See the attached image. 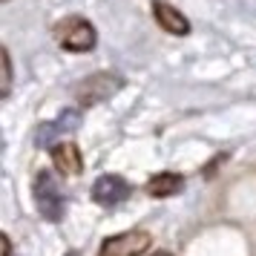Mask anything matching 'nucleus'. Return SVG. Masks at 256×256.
<instances>
[{"instance_id": "7ed1b4c3", "label": "nucleus", "mask_w": 256, "mask_h": 256, "mask_svg": "<svg viewBox=\"0 0 256 256\" xmlns=\"http://www.w3.org/2000/svg\"><path fill=\"white\" fill-rule=\"evenodd\" d=\"M152 236L141 228H132V230L116 233V236H106L101 248H98V256H144L150 250Z\"/></svg>"}, {"instance_id": "6e6552de", "label": "nucleus", "mask_w": 256, "mask_h": 256, "mask_svg": "<svg viewBox=\"0 0 256 256\" xmlns=\"http://www.w3.org/2000/svg\"><path fill=\"white\" fill-rule=\"evenodd\" d=\"M147 193H150L152 198H170V196H176V193H182L184 190V176L182 173H156L147 182V187H144Z\"/></svg>"}, {"instance_id": "423d86ee", "label": "nucleus", "mask_w": 256, "mask_h": 256, "mask_svg": "<svg viewBox=\"0 0 256 256\" xmlns=\"http://www.w3.org/2000/svg\"><path fill=\"white\" fill-rule=\"evenodd\" d=\"M49 156H52V164L60 176H81L84 173V158L81 150L75 141H58L49 147Z\"/></svg>"}, {"instance_id": "0eeeda50", "label": "nucleus", "mask_w": 256, "mask_h": 256, "mask_svg": "<svg viewBox=\"0 0 256 256\" xmlns=\"http://www.w3.org/2000/svg\"><path fill=\"white\" fill-rule=\"evenodd\" d=\"M152 18H156V24L162 26L164 32H170V35H176V38L190 35V20H187V14L178 12L173 3H167V0H152Z\"/></svg>"}, {"instance_id": "1a4fd4ad", "label": "nucleus", "mask_w": 256, "mask_h": 256, "mask_svg": "<svg viewBox=\"0 0 256 256\" xmlns=\"http://www.w3.org/2000/svg\"><path fill=\"white\" fill-rule=\"evenodd\" d=\"M75 127H78V112H64L58 121H52V124H46V127L38 130V147H52L58 132H64V130H75Z\"/></svg>"}, {"instance_id": "f257e3e1", "label": "nucleus", "mask_w": 256, "mask_h": 256, "mask_svg": "<svg viewBox=\"0 0 256 256\" xmlns=\"http://www.w3.org/2000/svg\"><path fill=\"white\" fill-rule=\"evenodd\" d=\"M52 38L60 44V49H66V52H90L95 49L98 44V32H95V26L81 18V14H70V18H64L55 24L52 29Z\"/></svg>"}, {"instance_id": "20e7f679", "label": "nucleus", "mask_w": 256, "mask_h": 256, "mask_svg": "<svg viewBox=\"0 0 256 256\" xmlns=\"http://www.w3.org/2000/svg\"><path fill=\"white\" fill-rule=\"evenodd\" d=\"M121 86H124L121 75H116V72H95V75H90V78H84L78 84L75 95H78V101L84 106H92V104L106 101L110 95H116Z\"/></svg>"}, {"instance_id": "f8f14e48", "label": "nucleus", "mask_w": 256, "mask_h": 256, "mask_svg": "<svg viewBox=\"0 0 256 256\" xmlns=\"http://www.w3.org/2000/svg\"><path fill=\"white\" fill-rule=\"evenodd\" d=\"M150 256H173L170 250H158V254H150Z\"/></svg>"}, {"instance_id": "9b49d317", "label": "nucleus", "mask_w": 256, "mask_h": 256, "mask_svg": "<svg viewBox=\"0 0 256 256\" xmlns=\"http://www.w3.org/2000/svg\"><path fill=\"white\" fill-rule=\"evenodd\" d=\"M0 242H3V256H12V239L9 236H0Z\"/></svg>"}, {"instance_id": "9d476101", "label": "nucleus", "mask_w": 256, "mask_h": 256, "mask_svg": "<svg viewBox=\"0 0 256 256\" xmlns=\"http://www.w3.org/2000/svg\"><path fill=\"white\" fill-rule=\"evenodd\" d=\"M12 92V58H9V49H3V98H9Z\"/></svg>"}, {"instance_id": "f03ea898", "label": "nucleus", "mask_w": 256, "mask_h": 256, "mask_svg": "<svg viewBox=\"0 0 256 256\" xmlns=\"http://www.w3.org/2000/svg\"><path fill=\"white\" fill-rule=\"evenodd\" d=\"M32 196H35L38 213L44 216L46 222H60L66 216V198H64V190L55 182L52 173H38L35 176V184H32Z\"/></svg>"}, {"instance_id": "ddd939ff", "label": "nucleus", "mask_w": 256, "mask_h": 256, "mask_svg": "<svg viewBox=\"0 0 256 256\" xmlns=\"http://www.w3.org/2000/svg\"><path fill=\"white\" fill-rule=\"evenodd\" d=\"M64 256H81V254H78V250H66Z\"/></svg>"}, {"instance_id": "39448f33", "label": "nucleus", "mask_w": 256, "mask_h": 256, "mask_svg": "<svg viewBox=\"0 0 256 256\" xmlns=\"http://www.w3.org/2000/svg\"><path fill=\"white\" fill-rule=\"evenodd\" d=\"M90 196H92V202L98 208H116V204L130 198V184H127V178H121L116 173H106L101 178H95Z\"/></svg>"}]
</instances>
